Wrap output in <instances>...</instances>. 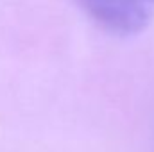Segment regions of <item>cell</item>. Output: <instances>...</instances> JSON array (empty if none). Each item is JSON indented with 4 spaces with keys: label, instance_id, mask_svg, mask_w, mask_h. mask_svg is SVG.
Here are the masks:
<instances>
[{
    "label": "cell",
    "instance_id": "obj_1",
    "mask_svg": "<svg viewBox=\"0 0 154 152\" xmlns=\"http://www.w3.org/2000/svg\"><path fill=\"white\" fill-rule=\"evenodd\" d=\"M102 29L115 34L142 31L154 18V0H77Z\"/></svg>",
    "mask_w": 154,
    "mask_h": 152
}]
</instances>
